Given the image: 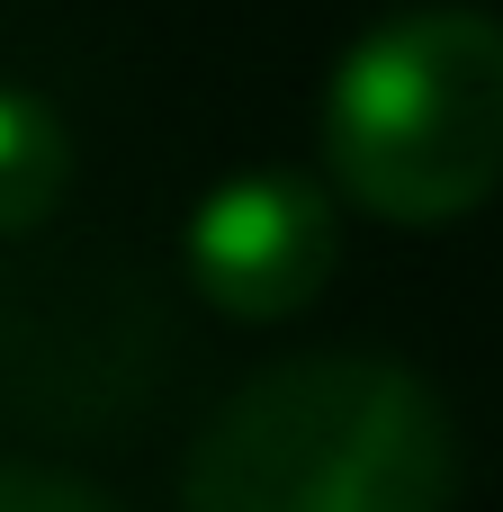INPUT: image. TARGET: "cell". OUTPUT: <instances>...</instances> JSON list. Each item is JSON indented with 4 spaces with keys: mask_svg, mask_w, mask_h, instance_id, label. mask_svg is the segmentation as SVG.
I'll use <instances>...</instances> for the list:
<instances>
[{
    "mask_svg": "<svg viewBox=\"0 0 503 512\" xmlns=\"http://www.w3.org/2000/svg\"><path fill=\"white\" fill-rule=\"evenodd\" d=\"M450 495L441 396L387 351H306L216 405L180 512H450Z\"/></svg>",
    "mask_w": 503,
    "mask_h": 512,
    "instance_id": "6da1fadb",
    "label": "cell"
},
{
    "mask_svg": "<svg viewBox=\"0 0 503 512\" xmlns=\"http://www.w3.org/2000/svg\"><path fill=\"white\" fill-rule=\"evenodd\" d=\"M333 189L378 225H459L503 189V18L423 0L342 45L324 81Z\"/></svg>",
    "mask_w": 503,
    "mask_h": 512,
    "instance_id": "7a4b0ae2",
    "label": "cell"
},
{
    "mask_svg": "<svg viewBox=\"0 0 503 512\" xmlns=\"http://www.w3.org/2000/svg\"><path fill=\"white\" fill-rule=\"evenodd\" d=\"M189 288L234 315V324H288L324 297L333 261H342V216L333 189L306 171H234L189 207L180 234Z\"/></svg>",
    "mask_w": 503,
    "mask_h": 512,
    "instance_id": "3957f363",
    "label": "cell"
},
{
    "mask_svg": "<svg viewBox=\"0 0 503 512\" xmlns=\"http://www.w3.org/2000/svg\"><path fill=\"white\" fill-rule=\"evenodd\" d=\"M72 189V126L27 81H0V234H36Z\"/></svg>",
    "mask_w": 503,
    "mask_h": 512,
    "instance_id": "277c9868",
    "label": "cell"
},
{
    "mask_svg": "<svg viewBox=\"0 0 503 512\" xmlns=\"http://www.w3.org/2000/svg\"><path fill=\"white\" fill-rule=\"evenodd\" d=\"M0 512H117L99 486H81V477H63V468H18V459H0Z\"/></svg>",
    "mask_w": 503,
    "mask_h": 512,
    "instance_id": "5b68a950",
    "label": "cell"
}]
</instances>
